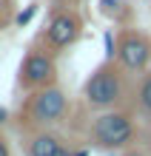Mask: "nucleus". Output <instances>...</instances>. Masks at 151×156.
<instances>
[{
  "label": "nucleus",
  "instance_id": "obj_1",
  "mask_svg": "<svg viewBox=\"0 0 151 156\" xmlns=\"http://www.w3.org/2000/svg\"><path fill=\"white\" fill-rule=\"evenodd\" d=\"M89 142L100 151H126L131 145H137V119H134V114L123 111V108L100 111L91 119Z\"/></svg>",
  "mask_w": 151,
  "mask_h": 156
},
{
  "label": "nucleus",
  "instance_id": "obj_2",
  "mask_svg": "<svg viewBox=\"0 0 151 156\" xmlns=\"http://www.w3.org/2000/svg\"><path fill=\"white\" fill-rule=\"evenodd\" d=\"M126 74L128 71L120 66L117 60H106L100 68H94V74L83 85V99L94 111H111L120 108L126 99Z\"/></svg>",
  "mask_w": 151,
  "mask_h": 156
},
{
  "label": "nucleus",
  "instance_id": "obj_3",
  "mask_svg": "<svg viewBox=\"0 0 151 156\" xmlns=\"http://www.w3.org/2000/svg\"><path fill=\"white\" fill-rule=\"evenodd\" d=\"M66 116H69V97L54 82V85L32 91V97L26 99V105L20 111V122L32 131H40V128L60 125Z\"/></svg>",
  "mask_w": 151,
  "mask_h": 156
},
{
  "label": "nucleus",
  "instance_id": "obj_4",
  "mask_svg": "<svg viewBox=\"0 0 151 156\" xmlns=\"http://www.w3.org/2000/svg\"><path fill=\"white\" fill-rule=\"evenodd\" d=\"M80 34H83L80 14L71 12V9H57V12H51L49 23H46V29H43V45L51 54H60V51L69 48V45L77 43Z\"/></svg>",
  "mask_w": 151,
  "mask_h": 156
},
{
  "label": "nucleus",
  "instance_id": "obj_5",
  "mask_svg": "<svg viewBox=\"0 0 151 156\" xmlns=\"http://www.w3.org/2000/svg\"><path fill=\"white\" fill-rule=\"evenodd\" d=\"M20 85L26 91H37L46 85H54L57 80V62L49 48H32L20 62Z\"/></svg>",
  "mask_w": 151,
  "mask_h": 156
},
{
  "label": "nucleus",
  "instance_id": "obj_6",
  "mask_svg": "<svg viewBox=\"0 0 151 156\" xmlns=\"http://www.w3.org/2000/svg\"><path fill=\"white\" fill-rule=\"evenodd\" d=\"M117 62L128 74H140L151 62V37L134 29H123L117 37Z\"/></svg>",
  "mask_w": 151,
  "mask_h": 156
},
{
  "label": "nucleus",
  "instance_id": "obj_7",
  "mask_svg": "<svg viewBox=\"0 0 151 156\" xmlns=\"http://www.w3.org/2000/svg\"><path fill=\"white\" fill-rule=\"evenodd\" d=\"M71 145L51 128H40L26 136V156H71Z\"/></svg>",
  "mask_w": 151,
  "mask_h": 156
},
{
  "label": "nucleus",
  "instance_id": "obj_8",
  "mask_svg": "<svg viewBox=\"0 0 151 156\" xmlns=\"http://www.w3.org/2000/svg\"><path fill=\"white\" fill-rule=\"evenodd\" d=\"M134 99H137V111L151 119V71H148V74H143V80L137 82Z\"/></svg>",
  "mask_w": 151,
  "mask_h": 156
},
{
  "label": "nucleus",
  "instance_id": "obj_9",
  "mask_svg": "<svg viewBox=\"0 0 151 156\" xmlns=\"http://www.w3.org/2000/svg\"><path fill=\"white\" fill-rule=\"evenodd\" d=\"M100 14H106V17H120L123 14V0H100Z\"/></svg>",
  "mask_w": 151,
  "mask_h": 156
},
{
  "label": "nucleus",
  "instance_id": "obj_10",
  "mask_svg": "<svg viewBox=\"0 0 151 156\" xmlns=\"http://www.w3.org/2000/svg\"><path fill=\"white\" fill-rule=\"evenodd\" d=\"M34 14H37V3H29V6H26L20 14L14 17V23L20 26V29H23V26H29V23H32V17H34Z\"/></svg>",
  "mask_w": 151,
  "mask_h": 156
},
{
  "label": "nucleus",
  "instance_id": "obj_11",
  "mask_svg": "<svg viewBox=\"0 0 151 156\" xmlns=\"http://www.w3.org/2000/svg\"><path fill=\"white\" fill-rule=\"evenodd\" d=\"M106 60H117V40L111 31H106Z\"/></svg>",
  "mask_w": 151,
  "mask_h": 156
},
{
  "label": "nucleus",
  "instance_id": "obj_12",
  "mask_svg": "<svg viewBox=\"0 0 151 156\" xmlns=\"http://www.w3.org/2000/svg\"><path fill=\"white\" fill-rule=\"evenodd\" d=\"M6 20H9V0H0V29Z\"/></svg>",
  "mask_w": 151,
  "mask_h": 156
},
{
  "label": "nucleus",
  "instance_id": "obj_13",
  "mask_svg": "<svg viewBox=\"0 0 151 156\" xmlns=\"http://www.w3.org/2000/svg\"><path fill=\"white\" fill-rule=\"evenodd\" d=\"M123 156H148L143 148H137V145H131V148H126V151H123Z\"/></svg>",
  "mask_w": 151,
  "mask_h": 156
},
{
  "label": "nucleus",
  "instance_id": "obj_14",
  "mask_svg": "<svg viewBox=\"0 0 151 156\" xmlns=\"http://www.w3.org/2000/svg\"><path fill=\"white\" fill-rule=\"evenodd\" d=\"M0 156H12V145H9L6 136H0Z\"/></svg>",
  "mask_w": 151,
  "mask_h": 156
},
{
  "label": "nucleus",
  "instance_id": "obj_15",
  "mask_svg": "<svg viewBox=\"0 0 151 156\" xmlns=\"http://www.w3.org/2000/svg\"><path fill=\"white\" fill-rule=\"evenodd\" d=\"M71 156H89V148H80V151H71Z\"/></svg>",
  "mask_w": 151,
  "mask_h": 156
},
{
  "label": "nucleus",
  "instance_id": "obj_16",
  "mask_svg": "<svg viewBox=\"0 0 151 156\" xmlns=\"http://www.w3.org/2000/svg\"><path fill=\"white\" fill-rule=\"evenodd\" d=\"M6 119H9V111H6V108H0V125H3Z\"/></svg>",
  "mask_w": 151,
  "mask_h": 156
},
{
  "label": "nucleus",
  "instance_id": "obj_17",
  "mask_svg": "<svg viewBox=\"0 0 151 156\" xmlns=\"http://www.w3.org/2000/svg\"><path fill=\"white\" fill-rule=\"evenodd\" d=\"M145 145H148V151H151V125H148V133H145Z\"/></svg>",
  "mask_w": 151,
  "mask_h": 156
}]
</instances>
